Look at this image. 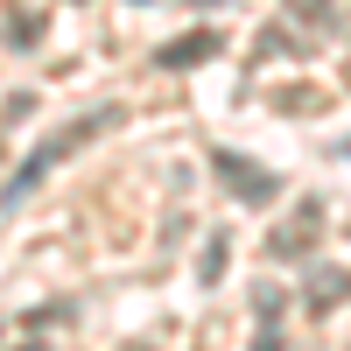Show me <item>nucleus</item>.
<instances>
[{
	"label": "nucleus",
	"mask_w": 351,
	"mask_h": 351,
	"mask_svg": "<svg viewBox=\"0 0 351 351\" xmlns=\"http://www.w3.org/2000/svg\"><path fill=\"white\" fill-rule=\"evenodd\" d=\"M120 120H127L120 106H92L84 120H71V127H56L49 141H36V155H28V162H21V169L8 176V183H0V211H21V204L43 190V176H49L56 162H71L77 148H92V141H99L106 127H120Z\"/></svg>",
	"instance_id": "1"
},
{
	"label": "nucleus",
	"mask_w": 351,
	"mask_h": 351,
	"mask_svg": "<svg viewBox=\"0 0 351 351\" xmlns=\"http://www.w3.org/2000/svg\"><path fill=\"white\" fill-rule=\"evenodd\" d=\"M211 169H218V183L239 197V204H253V211H267V204L281 197V176H274L267 162L239 155V148H211Z\"/></svg>",
	"instance_id": "2"
},
{
	"label": "nucleus",
	"mask_w": 351,
	"mask_h": 351,
	"mask_svg": "<svg viewBox=\"0 0 351 351\" xmlns=\"http://www.w3.org/2000/svg\"><path fill=\"white\" fill-rule=\"evenodd\" d=\"M316 225H324V204H316V197H302V204H295V218L267 232V260H309Z\"/></svg>",
	"instance_id": "3"
},
{
	"label": "nucleus",
	"mask_w": 351,
	"mask_h": 351,
	"mask_svg": "<svg viewBox=\"0 0 351 351\" xmlns=\"http://www.w3.org/2000/svg\"><path fill=\"white\" fill-rule=\"evenodd\" d=\"M218 49H225L218 28H190V36H176V43H162V49H155V71L183 77V71H197V64H211Z\"/></svg>",
	"instance_id": "4"
},
{
	"label": "nucleus",
	"mask_w": 351,
	"mask_h": 351,
	"mask_svg": "<svg viewBox=\"0 0 351 351\" xmlns=\"http://www.w3.org/2000/svg\"><path fill=\"white\" fill-rule=\"evenodd\" d=\"M302 302L316 309V316H330V309H344L351 302V267H309V281H302Z\"/></svg>",
	"instance_id": "5"
},
{
	"label": "nucleus",
	"mask_w": 351,
	"mask_h": 351,
	"mask_svg": "<svg viewBox=\"0 0 351 351\" xmlns=\"http://www.w3.org/2000/svg\"><path fill=\"white\" fill-rule=\"evenodd\" d=\"M204 246H211V253H204V260H197V281H204V288H211V281L225 274V246H232V239H225V232H211V239H204Z\"/></svg>",
	"instance_id": "6"
},
{
	"label": "nucleus",
	"mask_w": 351,
	"mask_h": 351,
	"mask_svg": "<svg viewBox=\"0 0 351 351\" xmlns=\"http://www.w3.org/2000/svg\"><path fill=\"white\" fill-rule=\"evenodd\" d=\"M8 43H14V49H36V43H43V14H14Z\"/></svg>",
	"instance_id": "7"
},
{
	"label": "nucleus",
	"mask_w": 351,
	"mask_h": 351,
	"mask_svg": "<svg viewBox=\"0 0 351 351\" xmlns=\"http://www.w3.org/2000/svg\"><path fill=\"white\" fill-rule=\"evenodd\" d=\"M253 351H281V330H274V324H260V337H253Z\"/></svg>",
	"instance_id": "8"
},
{
	"label": "nucleus",
	"mask_w": 351,
	"mask_h": 351,
	"mask_svg": "<svg viewBox=\"0 0 351 351\" xmlns=\"http://www.w3.org/2000/svg\"><path fill=\"white\" fill-rule=\"evenodd\" d=\"M295 8H302V14H324V0H295Z\"/></svg>",
	"instance_id": "9"
},
{
	"label": "nucleus",
	"mask_w": 351,
	"mask_h": 351,
	"mask_svg": "<svg viewBox=\"0 0 351 351\" xmlns=\"http://www.w3.org/2000/svg\"><path fill=\"white\" fill-rule=\"evenodd\" d=\"M190 8H218V0H190Z\"/></svg>",
	"instance_id": "10"
},
{
	"label": "nucleus",
	"mask_w": 351,
	"mask_h": 351,
	"mask_svg": "<svg viewBox=\"0 0 351 351\" xmlns=\"http://www.w3.org/2000/svg\"><path fill=\"white\" fill-rule=\"evenodd\" d=\"M21 351H36V344H21Z\"/></svg>",
	"instance_id": "11"
}]
</instances>
